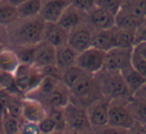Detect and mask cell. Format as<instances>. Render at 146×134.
<instances>
[{"instance_id": "obj_48", "label": "cell", "mask_w": 146, "mask_h": 134, "mask_svg": "<svg viewBox=\"0 0 146 134\" xmlns=\"http://www.w3.org/2000/svg\"><path fill=\"white\" fill-rule=\"evenodd\" d=\"M93 134H99V133H98V132L97 131H96V130H95V131H94V133Z\"/></svg>"}, {"instance_id": "obj_43", "label": "cell", "mask_w": 146, "mask_h": 134, "mask_svg": "<svg viewBox=\"0 0 146 134\" xmlns=\"http://www.w3.org/2000/svg\"><path fill=\"white\" fill-rule=\"evenodd\" d=\"M7 1H9V2H10L11 4L17 7L18 5H20L21 3H23L24 1H26V0H7Z\"/></svg>"}, {"instance_id": "obj_40", "label": "cell", "mask_w": 146, "mask_h": 134, "mask_svg": "<svg viewBox=\"0 0 146 134\" xmlns=\"http://www.w3.org/2000/svg\"><path fill=\"white\" fill-rule=\"evenodd\" d=\"M128 134H146V123L135 121V123L128 129Z\"/></svg>"}, {"instance_id": "obj_49", "label": "cell", "mask_w": 146, "mask_h": 134, "mask_svg": "<svg viewBox=\"0 0 146 134\" xmlns=\"http://www.w3.org/2000/svg\"><path fill=\"white\" fill-rule=\"evenodd\" d=\"M17 134H19V133H17Z\"/></svg>"}, {"instance_id": "obj_39", "label": "cell", "mask_w": 146, "mask_h": 134, "mask_svg": "<svg viewBox=\"0 0 146 134\" xmlns=\"http://www.w3.org/2000/svg\"><path fill=\"white\" fill-rule=\"evenodd\" d=\"M138 42H146V20L135 30V44Z\"/></svg>"}, {"instance_id": "obj_19", "label": "cell", "mask_w": 146, "mask_h": 134, "mask_svg": "<svg viewBox=\"0 0 146 134\" xmlns=\"http://www.w3.org/2000/svg\"><path fill=\"white\" fill-rule=\"evenodd\" d=\"M114 33H115V26L109 29L103 30H95L92 39L91 46L97 49L107 52L110 49L115 47L114 43Z\"/></svg>"}, {"instance_id": "obj_17", "label": "cell", "mask_w": 146, "mask_h": 134, "mask_svg": "<svg viewBox=\"0 0 146 134\" xmlns=\"http://www.w3.org/2000/svg\"><path fill=\"white\" fill-rule=\"evenodd\" d=\"M69 32L57 22H46L44 39L55 48L64 46L68 42Z\"/></svg>"}, {"instance_id": "obj_36", "label": "cell", "mask_w": 146, "mask_h": 134, "mask_svg": "<svg viewBox=\"0 0 146 134\" xmlns=\"http://www.w3.org/2000/svg\"><path fill=\"white\" fill-rule=\"evenodd\" d=\"M71 5L87 13L96 5L95 0H70Z\"/></svg>"}, {"instance_id": "obj_4", "label": "cell", "mask_w": 146, "mask_h": 134, "mask_svg": "<svg viewBox=\"0 0 146 134\" xmlns=\"http://www.w3.org/2000/svg\"><path fill=\"white\" fill-rule=\"evenodd\" d=\"M18 90L22 95H29L39 86L43 78L42 71L33 64H20L14 73Z\"/></svg>"}, {"instance_id": "obj_22", "label": "cell", "mask_w": 146, "mask_h": 134, "mask_svg": "<svg viewBox=\"0 0 146 134\" xmlns=\"http://www.w3.org/2000/svg\"><path fill=\"white\" fill-rule=\"evenodd\" d=\"M78 52L71 48L68 44L56 48V65L60 70H65L76 65Z\"/></svg>"}, {"instance_id": "obj_16", "label": "cell", "mask_w": 146, "mask_h": 134, "mask_svg": "<svg viewBox=\"0 0 146 134\" xmlns=\"http://www.w3.org/2000/svg\"><path fill=\"white\" fill-rule=\"evenodd\" d=\"M40 102L47 110L50 108H64L70 102V91L62 82H60L57 87L49 95L40 100Z\"/></svg>"}, {"instance_id": "obj_24", "label": "cell", "mask_w": 146, "mask_h": 134, "mask_svg": "<svg viewBox=\"0 0 146 134\" xmlns=\"http://www.w3.org/2000/svg\"><path fill=\"white\" fill-rule=\"evenodd\" d=\"M42 7V0H26L16 7L18 18L39 16Z\"/></svg>"}, {"instance_id": "obj_21", "label": "cell", "mask_w": 146, "mask_h": 134, "mask_svg": "<svg viewBox=\"0 0 146 134\" xmlns=\"http://www.w3.org/2000/svg\"><path fill=\"white\" fill-rule=\"evenodd\" d=\"M20 64L18 56L12 48H4L0 51V72L14 74Z\"/></svg>"}, {"instance_id": "obj_42", "label": "cell", "mask_w": 146, "mask_h": 134, "mask_svg": "<svg viewBox=\"0 0 146 134\" xmlns=\"http://www.w3.org/2000/svg\"><path fill=\"white\" fill-rule=\"evenodd\" d=\"M0 134H5L3 129V121H2V107L0 105Z\"/></svg>"}, {"instance_id": "obj_25", "label": "cell", "mask_w": 146, "mask_h": 134, "mask_svg": "<svg viewBox=\"0 0 146 134\" xmlns=\"http://www.w3.org/2000/svg\"><path fill=\"white\" fill-rule=\"evenodd\" d=\"M129 106L136 121L146 123V96L134 95L130 98Z\"/></svg>"}, {"instance_id": "obj_14", "label": "cell", "mask_w": 146, "mask_h": 134, "mask_svg": "<svg viewBox=\"0 0 146 134\" xmlns=\"http://www.w3.org/2000/svg\"><path fill=\"white\" fill-rule=\"evenodd\" d=\"M70 4V0H42L40 16L46 22H57Z\"/></svg>"}, {"instance_id": "obj_20", "label": "cell", "mask_w": 146, "mask_h": 134, "mask_svg": "<svg viewBox=\"0 0 146 134\" xmlns=\"http://www.w3.org/2000/svg\"><path fill=\"white\" fill-rule=\"evenodd\" d=\"M146 18L129 13L127 11L120 9L119 12L115 15V26L120 29H125V30L135 31Z\"/></svg>"}, {"instance_id": "obj_30", "label": "cell", "mask_w": 146, "mask_h": 134, "mask_svg": "<svg viewBox=\"0 0 146 134\" xmlns=\"http://www.w3.org/2000/svg\"><path fill=\"white\" fill-rule=\"evenodd\" d=\"M34 47L31 46H19L12 48L18 56L21 64H33V56H34Z\"/></svg>"}, {"instance_id": "obj_34", "label": "cell", "mask_w": 146, "mask_h": 134, "mask_svg": "<svg viewBox=\"0 0 146 134\" xmlns=\"http://www.w3.org/2000/svg\"><path fill=\"white\" fill-rule=\"evenodd\" d=\"M19 134H41L37 122L21 120L19 126Z\"/></svg>"}, {"instance_id": "obj_3", "label": "cell", "mask_w": 146, "mask_h": 134, "mask_svg": "<svg viewBox=\"0 0 146 134\" xmlns=\"http://www.w3.org/2000/svg\"><path fill=\"white\" fill-rule=\"evenodd\" d=\"M69 91H70V99L73 98L72 102L84 107H87L92 102L103 97L95 77L88 74L80 78L69 89Z\"/></svg>"}, {"instance_id": "obj_28", "label": "cell", "mask_w": 146, "mask_h": 134, "mask_svg": "<svg viewBox=\"0 0 146 134\" xmlns=\"http://www.w3.org/2000/svg\"><path fill=\"white\" fill-rule=\"evenodd\" d=\"M121 9L146 18V0H123Z\"/></svg>"}, {"instance_id": "obj_7", "label": "cell", "mask_w": 146, "mask_h": 134, "mask_svg": "<svg viewBox=\"0 0 146 134\" xmlns=\"http://www.w3.org/2000/svg\"><path fill=\"white\" fill-rule=\"evenodd\" d=\"M64 117L67 129L77 132L93 131L87 116L86 107L70 101L64 108Z\"/></svg>"}, {"instance_id": "obj_31", "label": "cell", "mask_w": 146, "mask_h": 134, "mask_svg": "<svg viewBox=\"0 0 146 134\" xmlns=\"http://www.w3.org/2000/svg\"><path fill=\"white\" fill-rule=\"evenodd\" d=\"M131 66L134 70L140 73L146 78V59L142 57L138 52L132 49L131 54Z\"/></svg>"}, {"instance_id": "obj_37", "label": "cell", "mask_w": 146, "mask_h": 134, "mask_svg": "<svg viewBox=\"0 0 146 134\" xmlns=\"http://www.w3.org/2000/svg\"><path fill=\"white\" fill-rule=\"evenodd\" d=\"M96 131L99 134H128V129L110 125H106L100 129H97Z\"/></svg>"}, {"instance_id": "obj_13", "label": "cell", "mask_w": 146, "mask_h": 134, "mask_svg": "<svg viewBox=\"0 0 146 134\" xmlns=\"http://www.w3.org/2000/svg\"><path fill=\"white\" fill-rule=\"evenodd\" d=\"M22 119L37 122L47 116V109L39 100L32 97H24L22 99Z\"/></svg>"}, {"instance_id": "obj_44", "label": "cell", "mask_w": 146, "mask_h": 134, "mask_svg": "<svg viewBox=\"0 0 146 134\" xmlns=\"http://www.w3.org/2000/svg\"><path fill=\"white\" fill-rule=\"evenodd\" d=\"M62 134H78L77 131H74V130H71V129H64L62 131Z\"/></svg>"}, {"instance_id": "obj_12", "label": "cell", "mask_w": 146, "mask_h": 134, "mask_svg": "<svg viewBox=\"0 0 146 134\" xmlns=\"http://www.w3.org/2000/svg\"><path fill=\"white\" fill-rule=\"evenodd\" d=\"M87 19L96 30L109 29L115 26V15L97 5L87 12Z\"/></svg>"}, {"instance_id": "obj_45", "label": "cell", "mask_w": 146, "mask_h": 134, "mask_svg": "<svg viewBox=\"0 0 146 134\" xmlns=\"http://www.w3.org/2000/svg\"><path fill=\"white\" fill-rule=\"evenodd\" d=\"M94 131L95 130H93V131H85V132H78V134H93Z\"/></svg>"}, {"instance_id": "obj_8", "label": "cell", "mask_w": 146, "mask_h": 134, "mask_svg": "<svg viewBox=\"0 0 146 134\" xmlns=\"http://www.w3.org/2000/svg\"><path fill=\"white\" fill-rule=\"evenodd\" d=\"M96 29L88 22L85 21L76 28L69 32L67 44L73 48L76 52L80 53L85 49L89 48L92 44V39Z\"/></svg>"}, {"instance_id": "obj_50", "label": "cell", "mask_w": 146, "mask_h": 134, "mask_svg": "<svg viewBox=\"0 0 146 134\" xmlns=\"http://www.w3.org/2000/svg\"><path fill=\"white\" fill-rule=\"evenodd\" d=\"M41 134H43V133H41Z\"/></svg>"}, {"instance_id": "obj_46", "label": "cell", "mask_w": 146, "mask_h": 134, "mask_svg": "<svg viewBox=\"0 0 146 134\" xmlns=\"http://www.w3.org/2000/svg\"><path fill=\"white\" fill-rule=\"evenodd\" d=\"M62 131L63 130H56V131L52 132V133H50V134H62Z\"/></svg>"}, {"instance_id": "obj_38", "label": "cell", "mask_w": 146, "mask_h": 134, "mask_svg": "<svg viewBox=\"0 0 146 134\" xmlns=\"http://www.w3.org/2000/svg\"><path fill=\"white\" fill-rule=\"evenodd\" d=\"M4 48H10L8 33L6 27L0 26V51Z\"/></svg>"}, {"instance_id": "obj_32", "label": "cell", "mask_w": 146, "mask_h": 134, "mask_svg": "<svg viewBox=\"0 0 146 134\" xmlns=\"http://www.w3.org/2000/svg\"><path fill=\"white\" fill-rule=\"evenodd\" d=\"M47 114L49 117H51L57 125L58 130L66 129V123H65L64 110L63 108H50L47 110Z\"/></svg>"}, {"instance_id": "obj_2", "label": "cell", "mask_w": 146, "mask_h": 134, "mask_svg": "<svg viewBox=\"0 0 146 134\" xmlns=\"http://www.w3.org/2000/svg\"><path fill=\"white\" fill-rule=\"evenodd\" d=\"M94 77L104 97L109 99H130L133 96L128 89L120 71L103 69L94 75Z\"/></svg>"}, {"instance_id": "obj_6", "label": "cell", "mask_w": 146, "mask_h": 134, "mask_svg": "<svg viewBox=\"0 0 146 134\" xmlns=\"http://www.w3.org/2000/svg\"><path fill=\"white\" fill-rule=\"evenodd\" d=\"M106 52L93 46L78 53L76 66L82 69L88 75H96L104 69Z\"/></svg>"}, {"instance_id": "obj_9", "label": "cell", "mask_w": 146, "mask_h": 134, "mask_svg": "<svg viewBox=\"0 0 146 134\" xmlns=\"http://www.w3.org/2000/svg\"><path fill=\"white\" fill-rule=\"evenodd\" d=\"M110 100L111 99L103 96L86 107L88 119L94 130L108 125V107Z\"/></svg>"}, {"instance_id": "obj_26", "label": "cell", "mask_w": 146, "mask_h": 134, "mask_svg": "<svg viewBox=\"0 0 146 134\" xmlns=\"http://www.w3.org/2000/svg\"><path fill=\"white\" fill-rule=\"evenodd\" d=\"M114 43H115V47H119V48H133L135 45V31L120 29L115 26Z\"/></svg>"}, {"instance_id": "obj_1", "label": "cell", "mask_w": 146, "mask_h": 134, "mask_svg": "<svg viewBox=\"0 0 146 134\" xmlns=\"http://www.w3.org/2000/svg\"><path fill=\"white\" fill-rule=\"evenodd\" d=\"M46 21L39 15L18 18L6 27L10 48L36 45L44 39Z\"/></svg>"}, {"instance_id": "obj_27", "label": "cell", "mask_w": 146, "mask_h": 134, "mask_svg": "<svg viewBox=\"0 0 146 134\" xmlns=\"http://www.w3.org/2000/svg\"><path fill=\"white\" fill-rule=\"evenodd\" d=\"M86 75V73L79 67L74 65L72 67H69L67 69L62 71V77H61V82L66 86L68 89H70L78 80L81 77Z\"/></svg>"}, {"instance_id": "obj_23", "label": "cell", "mask_w": 146, "mask_h": 134, "mask_svg": "<svg viewBox=\"0 0 146 134\" xmlns=\"http://www.w3.org/2000/svg\"><path fill=\"white\" fill-rule=\"evenodd\" d=\"M18 19L16 6L7 0H0V26L8 27Z\"/></svg>"}, {"instance_id": "obj_41", "label": "cell", "mask_w": 146, "mask_h": 134, "mask_svg": "<svg viewBox=\"0 0 146 134\" xmlns=\"http://www.w3.org/2000/svg\"><path fill=\"white\" fill-rule=\"evenodd\" d=\"M133 49L138 52L142 57L146 59V42H138L134 45Z\"/></svg>"}, {"instance_id": "obj_15", "label": "cell", "mask_w": 146, "mask_h": 134, "mask_svg": "<svg viewBox=\"0 0 146 134\" xmlns=\"http://www.w3.org/2000/svg\"><path fill=\"white\" fill-rule=\"evenodd\" d=\"M85 21H87V13L70 4L62 13L57 23L70 32L72 29L76 28Z\"/></svg>"}, {"instance_id": "obj_35", "label": "cell", "mask_w": 146, "mask_h": 134, "mask_svg": "<svg viewBox=\"0 0 146 134\" xmlns=\"http://www.w3.org/2000/svg\"><path fill=\"white\" fill-rule=\"evenodd\" d=\"M38 126L39 129H40V132L43 134H50L52 132L58 130L56 123H55L52 118L49 117L48 114H47L46 117H44L41 121L38 122Z\"/></svg>"}, {"instance_id": "obj_18", "label": "cell", "mask_w": 146, "mask_h": 134, "mask_svg": "<svg viewBox=\"0 0 146 134\" xmlns=\"http://www.w3.org/2000/svg\"><path fill=\"white\" fill-rule=\"evenodd\" d=\"M128 89L130 90L132 95L139 93L142 89L146 87V78L142 76L140 73H138L136 70L132 68V66H129L125 69L120 71Z\"/></svg>"}, {"instance_id": "obj_29", "label": "cell", "mask_w": 146, "mask_h": 134, "mask_svg": "<svg viewBox=\"0 0 146 134\" xmlns=\"http://www.w3.org/2000/svg\"><path fill=\"white\" fill-rule=\"evenodd\" d=\"M2 121H3V129L5 134H17L19 132V126H20L21 120L13 117L8 113L5 109L2 108Z\"/></svg>"}, {"instance_id": "obj_33", "label": "cell", "mask_w": 146, "mask_h": 134, "mask_svg": "<svg viewBox=\"0 0 146 134\" xmlns=\"http://www.w3.org/2000/svg\"><path fill=\"white\" fill-rule=\"evenodd\" d=\"M123 0H95L96 5L116 15L121 9Z\"/></svg>"}, {"instance_id": "obj_47", "label": "cell", "mask_w": 146, "mask_h": 134, "mask_svg": "<svg viewBox=\"0 0 146 134\" xmlns=\"http://www.w3.org/2000/svg\"><path fill=\"white\" fill-rule=\"evenodd\" d=\"M2 92V88H1V72H0V93Z\"/></svg>"}, {"instance_id": "obj_5", "label": "cell", "mask_w": 146, "mask_h": 134, "mask_svg": "<svg viewBox=\"0 0 146 134\" xmlns=\"http://www.w3.org/2000/svg\"><path fill=\"white\" fill-rule=\"evenodd\" d=\"M130 99H111L108 107V125L129 129L134 123V118L129 106Z\"/></svg>"}, {"instance_id": "obj_11", "label": "cell", "mask_w": 146, "mask_h": 134, "mask_svg": "<svg viewBox=\"0 0 146 134\" xmlns=\"http://www.w3.org/2000/svg\"><path fill=\"white\" fill-rule=\"evenodd\" d=\"M54 64H56V48L45 40L35 45L33 65L42 68Z\"/></svg>"}, {"instance_id": "obj_10", "label": "cell", "mask_w": 146, "mask_h": 134, "mask_svg": "<svg viewBox=\"0 0 146 134\" xmlns=\"http://www.w3.org/2000/svg\"><path fill=\"white\" fill-rule=\"evenodd\" d=\"M132 49L113 47L106 52L104 69L110 71H121L131 66Z\"/></svg>"}]
</instances>
